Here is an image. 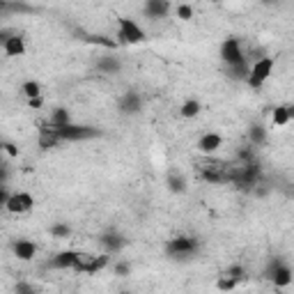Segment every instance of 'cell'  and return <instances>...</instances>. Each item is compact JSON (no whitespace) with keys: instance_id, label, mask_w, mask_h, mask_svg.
<instances>
[{"instance_id":"603a6c76","label":"cell","mask_w":294,"mask_h":294,"mask_svg":"<svg viewBox=\"0 0 294 294\" xmlns=\"http://www.w3.org/2000/svg\"><path fill=\"white\" fill-rule=\"evenodd\" d=\"M216 285H218V290H234V287L239 285V281H237V278H234V276H230L228 271H225L223 276L218 278V283H216Z\"/></svg>"},{"instance_id":"7a4b0ae2","label":"cell","mask_w":294,"mask_h":294,"mask_svg":"<svg viewBox=\"0 0 294 294\" xmlns=\"http://www.w3.org/2000/svg\"><path fill=\"white\" fill-rule=\"evenodd\" d=\"M264 276H267L276 287H287L292 283V269L287 267L283 260H271V264H269Z\"/></svg>"},{"instance_id":"d4e9b609","label":"cell","mask_w":294,"mask_h":294,"mask_svg":"<svg viewBox=\"0 0 294 294\" xmlns=\"http://www.w3.org/2000/svg\"><path fill=\"white\" fill-rule=\"evenodd\" d=\"M177 19H182V21H191V19H193V9H191L189 5H179V7H177Z\"/></svg>"},{"instance_id":"484cf974","label":"cell","mask_w":294,"mask_h":294,"mask_svg":"<svg viewBox=\"0 0 294 294\" xmlns=\"http://www.w3.org/2000/svg\"><path fill=\"white\" fill-rule=\"evenodd\" d=\"M51 232L56 234V237H69V234H71V228H69V225L58 223V225H53V228H51Z\"/></svg>"},{"instance_id":"ac0fdd59","label":"cell","mask_w":294,"mask_h":294,"mask_svg":"<svg viewBox=\"0 0 294 294\" xmlns=\"http://www.w3.org/2000/svg\"><path fill=\"white\" fill-rule=\"evenodd\" d=\"M271 120H273V124L276 126H285L287 122H292L290 113H287V106H276L273 113H271Z\"/></svg>"},{"instance_id":"52a82bcc","label":"cell","mask_w":294,"mask_h":294,"mask_svg":"<svg viewBox=\"0 0 294 294\" xmlns=\"http://www.w3.org/2000/svg\"><path fill=\"white\" fill-rule=\"evenodd\" d=\"M32 205H35V198H32L28 191H16V193H12L9 203L5 205V209L12 214H26L32 209Z\"/></svg>"},{"instance_id":"9a60e30c","label":"cell","mask_w":294,"mask_h":294,"mask_svg":"<svg viewBox=\"0 0 294 294\" xmlns=\"http://www.w3.org/2000/svg\"><path fill=\"white\" fill-rule=\"evenodd\" d=\"M95 258L97 255H90V253H78L76 251V262H74V269H76V271H87V273H90Z\"/></svg>"},{"instance_id":"4316f807","label":"cell","mask_w":294,"mask_h":294,"mask_svg":"<svg viewBox=\"0 0 294 294\" xmlns=\"http://www.w3.org/2000/svg\"><path fill=\"white\" fill-rule=\"evenodd\" d=\"M129 271H131L129 262H117V264H115V276H126Z\"/></svg>"},{"instance_id":"f546056e","label":"cell","mask_w":294,"mask_h":294,"mask_svg":"<svg viewBox=\"0 0 294 294\" xmlns=\"http://www.w3.org/2000/svg\"><path fill=\"white\" fill-rule=\"evenodd\" d=\"M3 147H5V152H7L9 156H16V154H19V150H16V147H14L12 143H5Z\"/></svg>"},{"instance_id":"6da1fadb","label":"cell","mask_w":294,"mask_h":294,"mask_svg":"<svg viewBox=\"0 0 294 294\" xmlns=\"http://www.w3.org/2000/svg\"><path fill=\"white\" fill-rule=\"evenodd\" d=\"M117 26H120V32H117V37H120L117 42L120 44H140V42H145L143 28H140L136 21H131V19H120Z\"/></svg>"},{"instance_id":"1f68e13d","label":"cell","mask_w":294,"mask_h":294,"mask_svg":"<svg viewBox=\"0 0 294 294\" xmlns=\"http://www.w3.org/2000/svg\"><path fill=\"white\" fill-rule=\"evenodd\" d=\"M16 292H35V290H32L30 285H19V287H16Z\"/></svg>"},{"instance_id":"4dcf8cb0","label":"cell","mask_w":294,"mask_h":294,"mask_svg":"<svg viewBox=\"0 0 294 294\" xmlns=\"http://www.w3.org/2000/svg\"><path fill=\"white\" fill-rule=\"evenodd\" d=\"M28 104H30L32 108H39V106H42V97H37V99H28Z\"/></svg>"},{"instance_id":"2e32d148","label":"cell","mask_w":294,"mask_h":294,"mask_svg":"<svg viewBox=\"0 0 294 294\" xmlns=\"http://www.w3.org/2000/svg\"><path fill=\"white\" fill-rule=\"evenodd\" d=\"M48 122H51L53 126H67V124H71V115L67 108H56L51 113V120Z\"/></svg>"},{"instance_id":"277c9868","label":"cell","mask_w":294,"mask_h":294,"mask_svg":"<svg viewBox=\"0 0 294 294\" xmlns=\"http://www.w3.org/2000/svg\"><path fill=\"white\" fill-rule=\"evenodd\" d=\"M56 131L60 134L62 140H87L99 136V131L92 129V126H83V124H67V126H56Z\"/></svg>"},{"instance_id":"8fae6325","label":"cell","mask_w":294,"mask_h":294,"mask_svg":"<svg viewBox=\"0 0 294 294\" xmlns=\"http://www.w3.org/2000/svg\"><path fill=\"white\" fill-rule=\"evenodd\" d=\"M37 253V246L32 242H28V239H19L16 244H14V255L19 260H32Z\"/></svg>"},{"instance_id":"30bf717a","label":"cell","mask_w":294,"mask_h":294,"mask_svg":"<svg viewBox=\"0 0 294 294\" xmlns=\"http://www.w3.org/2000/svg\"><path fill=\"white\" fill-rule=\"evenodd\" d=\"M168 9H170L168 0H147V5H145V14L150 19H163V16H168Z\"/></svg>"},{"instance_id":"cb8c5ba5","label":"cell","mask_w":294,"mask_h":294,"mask_svg":"<svg viewBox=\"0 0 294 294\" xmlns=\"http://www.w3.org/2000/svg\"><path fill=\"white\" fill-rule=\"evenodd\" d=\"M99 69H104V71H117L120 69V62L115 60V58H101L99 60Z\"/></svg>"},{"instance_id":"44dd1931","label":"cell","mask_w":294,"mask_h":294,"mask_svg":"<svg viewBox=\"0 0 294 294\" xmlns=\"http://www.w3.org/2000/svg\"><path fill=\"white\" fill-rule=\"evenodd\" d=\"M168 189L173 191V193H184L186 184H184V177H182V175L170 173V175H168Z\"/></svg>"},{"instance_id":"ba28073f","label":"cell","mask_w":294,"mask_h":294,"mask_svg":"<svg viewBox=\"0 0 294 294\" xmlns=\"http://www.w3.org/2000/svg\"><path fill=\"white\" fill-rule=\"evenodd\" d=\"M220 145H223V138H220V134H214V131L203 134L200 136V140H198V150L203 152V154H207V156H212L214 152H218Z\"/></svg>"},{"instance_id":"d6986e66","label":"cell","mask_w":294,"mask_h":294,"mask_svg":"<svg viewBox=\"0 0 294 294\" xmlns=\"http://www.w3.org/2000/svg\"><path fill=\"white\" fill-rule=\"evenodd\" d=\"M85 39L90 44H97V46H104V48H117L120 46V42H115V39H111V37H104V35H85Z\"/></svg>"},{"instance_id":"8992f818","label":"cell","mask_w":294,"mask_h":294,"mask_svg":"<svg viewBox=\"0 0 294 294\" xmlns=\"http://www.w3.org/2000/svg\"><path fill=\"white\" fill-rule=\"evenodd\" d=\"M220 60H223L228 67L244 62V53H242V44H239V39L228 37L223 44H220Z\"/></svg>"},{"instance_id":"f1b7e54d","label":"cell","mask_w":294,"mask_h":294,"mask_svg":"<svg viewBox=\"0 0 294 294\" xmlns=\"http://www.w3.org/2000/svg\"><path fill=\"white\" fill-rule=\"evenodd\" d=\"M228 273H230V276H234L237 281H242V278H244V269H242V267H232V269H228Z\"/></svg>"},{"instance_id":"d6a6232c","label":"cell","mask_w":294,"mask_h":294,"mask_svg":"<svg viewBox=\"0 0 294 294\" xmlns=\"http://www.w3.org/2000/svg\"><path fill=\"white\" fill-rule=\"evenodd\" d=\"M287 113H290V120H294V106H287Z\"/></svg>"},{"instance_id":"9c48e42d","label":"cell","mask_w":294,"mask_h":294,"mask_svg":"<svg viewBox=\"0 0 294 294\" xmlns=\"http://www.w3.org/2000/svg\"><path fill=\"white\" fill-rule=\"evenodd\" d=\"M3 53L9 58H19L26 53V44H23V37L19 35H12L7 42H3Z\"/></svg>"},{"instance_id":"3957f363","label":"cell","mask_w":294,"mask_h":294,"mask_svg":"<svg viewBox=\"0 0 294 294\" xmlns=\"http://www.w3.org/2000/svg\"><path fill=\"white\" fill-rule=\"evenodd\" d=\"M166 251H168V255L182 260V258L193 255V253L198 251V244H195L193 237H175V239H170V242H168Z\"/></svg>"},{"instance_id":"5b68a950","label":"cell","mask_w":294,"mask_h":294,"mask_svg":"<svg viewBox=\"0 0 294 294\" xmlns=\"http://www.w3.org/2000/svg\"><path fill=\"white\" fill-rule=\"evenodd\" d=\"M273 71V58H260L255 65L251 67V74H248V85L251 87H260Z\"/></svg>"},{"instance_id":"7c38bea8","label":"cell","mask_w":294,"mask_h":294,"mask_svg":"<svg viewBox=\"0 0 294 294\" xmlns=\"http://www.w3.org/2000/svg\"><path fill=\"white\" fill-rule=\"evenodd\" d=\"M74 262H76V251H62V253H58V255L51 260V267H56V269H74Z\"/></svg>"},{"instance_id":"ffe728a7","label":"cell","mask_w":294,"mask_h":294,"mask_svg":"<svg viewBox=\"0 0 294 294\" xmlns=\"http://www.w3.org/2000/svg\"><path fill=\"white\" fill-rule=\"evenodd\" d=\"M200 111H203V106H200L198 99H189V101H184V104H182V117H186V120L195 117Z\"/></svg>"},{"instance_id":"5bb4252c","label":"cell","mask_w":294,"mask_h":294,"mask_svg":"<svg viewBox=\"0 0 294 294\" xmlns=\"http://www.w3.org/2000/svg\"><path fill=\"white\" fill-rule=\"evenodd\" d=\"M120 108L124 113H138L140 111V97L136 95V92H129V95H124V99H122Z\"/></svg>"},{"instance_id":"4fadbf2b","label":"cell","mask_w":294,"mask_h":294,"mask_svg":"<svg viewBox=\"0 0 294 294\" xmlns=\"http://www.w3.org/2000/svg\"><path fill=\"white\" fill-rule=\"evenodd\" d=\"M101 244H104L106 251L115 253V251H120V248H124V246H126V239H124V237H120V234H106V237L101 239Z\"/></svg>"},{"instance_id":"7402d4cb","label":"cell","mask_w":294,"mask_h":294,"mask_svg":"<svg viewBox=\"0 0 294 294\" xmlns=\"http://www.w3.org/2000/svg\"><path fill=\"white\" fill-rule=\"evenodd\" d=\"M21 92L28 97V99H37V97L42 95V87H39L37 81H26V83L21 85Z\"/></svg>"},{"instance_id":"e0dca14e","label":"cell","mask_w":294,"mask_h":294,"mask_svg":"<svg viewBox=\"0 0 294 294\" xmlns=\"http://www.w3.org/2000/svg\"><path fill=\"white\" fill-rule=\"evenodd\" d=\"M248 138H251V145H264V140H267V131H264L262 124H253L251 131H248Z\"/></svg>"},{"instance_id":"83f0119b","label":"cell","mask_w":294,"mask_h":294,"mask_svg":"<svg viewBox=\"0 0 294 294\" xmlns=\"http://www.w3.org/2000/svg\"><path fill=\"white\" fill-rule=\"evenodd\" d=\"M9 198H12V193H9V189H7V184H3V191H0V205H7L9 203Z\"/></svg>"}]
</instances>
